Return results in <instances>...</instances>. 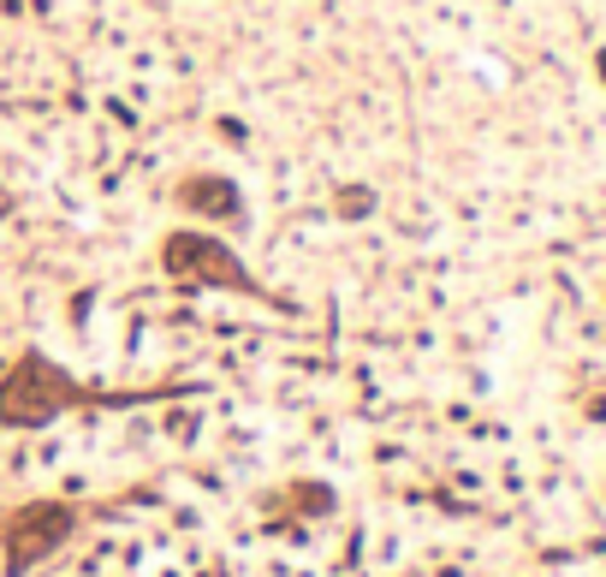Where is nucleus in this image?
Wrapping results in <instances>:
<instances>
[{
    "instance_id": "2",
    "label": "nucleus",
    "mask_w": 606,
    "mask_h": 577,
    "mask_svg": "<svg viewBox=\"0 0 606 577\" xmlns=\"http://www.w3.org/2000/svg\"><path fill=\"white\" fill-rule=\"evenodd\" d=\"M78 405H90V387L36 346H24L0 375V429H48Z\"/></svg>"
},
{
    "instance_id": "4",
    "label": "nucleus",
    "mask_w": 606,
    "mask_h": 577,
    "mask_svg": "<svg viewBox=\"0 0 606 577\" xmlns=\"http://www.w3.org/2000/svg\"><path fill=\"white\" fill-rule=\"evenodd\" d=\"M173 203L185 209V221H197V227H244L250 221V203H244V185L232 179V173H214V167H197L185 173L179 185H173Z\"/></svg>"
},
{
    "instance_id": "1",
    "label": "nucleus",
    "mask_w": 606,
    "mask_h": 577,
    "mask_svg": "<svg viewBox=\"0 0 606 577\" xmlns=\"http://www.w3.org/2000/svg\"><path fill=\"white\" fill-rule=\"evenodd\" d=\"M161 256V274H167L173 286H185V292H238V298H256V304H268V286H262V274L250 268L244 256H238V244L226 233L214 227H167L155 244Z\"/></svg>"
},
{
    "instance_id": "3",
    "label": "nucleus",
    "mask_w": 606,
    "mask_h": 577,
    "mask_svg": "<svg viewBox=\"0 0 606 577\" xmlns=\"http://www.w3.org/2000/svg\"><path fill=\"white\" fill-rule=\"evenodd\" d=\"M72 530H78L72 500H24V506H12L0 518V572L7 577L36 572L42 560H54L72 542Z\"/></svg>"
},
{
    "instance_id": "6",
    "label": "nucleus",
    "mask_w": 606,
    "mask_h": 577,
    "mask_svg": "<svg viewBox=\"0 0 606 577\" xmlns=\"http://www.w3.org/2000/svg\"><path fill=\"white\" fill-rule=\"evenodd\" d=\"M595 66H601V78H606V48H601V54H595Z\"/></svg>"
},
{
    "instance_id": "5",
    "label": "nucleus",
    "mask_w": 606,
    "mask_h": 577,
    "mask_svg": "<svg viewBox=\"0 0 606 577\" xmlns=\"http://www.w3.org/2000/svg\"><path fill=\"white\" fill-rule=\"evenodd\" d=\"M333 215H339V221L375 215V185H339V191H333Z\"/></svg>"
}]
</instances>
